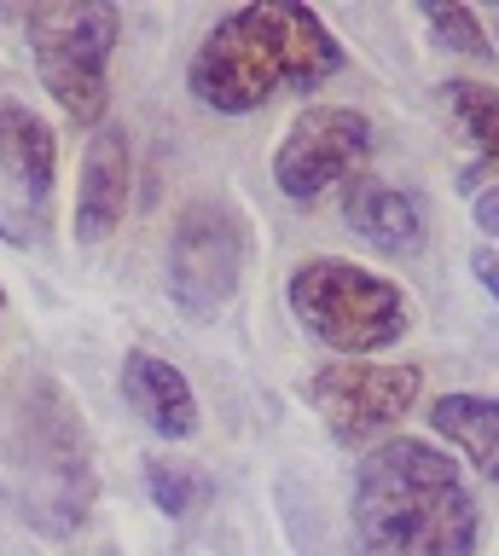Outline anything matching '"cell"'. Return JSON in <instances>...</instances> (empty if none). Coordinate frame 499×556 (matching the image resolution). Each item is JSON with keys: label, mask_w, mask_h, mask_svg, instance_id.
<instances>
[{"label": "cell", "mask_w": 499, "mask_h": 556, "mask_svg": "<svg viewBox=\"0 0 499 556\" xmlns=\"http://www.w3.org/2000/svg\"><path fill=\"white\" fill-rule=\"evenodd\" d=\"M429 429H436L476 476L499 481V400L494 394H441L436 406H429Z\"/></svg>", "instance_id": "7c38bea8"}, {"label": "cell", "mask_w": 499, "mask_h": 556, "mask_svg": "<svg viewBox=\"0 0 499 556\" xmlns=\"http://www.w3.org/2000/svg\"><path fill=\"white\" fill-rule=\"evenodd\" d=\"M123 400L134 406V417H146V429L158 441H192L198 434V394L186 382L180 365H169L151 348H134L123 359Z\"/></svg>", "instance_id": "30bf717a"}, {"label": "cell", "mask_w": 499, "mask_h": 556, "mask_svg": "<svg viewBox=\"0 0 499 556\" xmlns=\"http://www.w3.org/2000/svg\"><path fill=\"white\" fill-rule=\"evenodd\" d=\"M0 180H7L12 203L41 215L59 180V139L29 104H0Z\"/></svg>", "instance_id": "9c48e42d"}, {"label": "cell", "mask_w": 499, "mask_h": 556, "mask_svg": "<svg viewBox=\"0 0 499 556\" xmlns=\"http://www.w3.org/2000/svg\"><path fill=\"white\" fill-rule=\"evenodd\" d=\"M476 220L499 238V191H482V198H476Z\"/></svg>", "instance_id": "e0dca14e"}, {"label": "cell", "mask_w": 499, "mask_h": 556, "mask_svg": "<svg viewBox=\"0 0 499 556\" xmlns=\"http://www.w3.org/2000/svg\"><path fill=\"white\" fill-rule=\"evenodd\" d=\"M285 302L297 313V325L332 354H384L412 330V307L401 285H389L384 273L354 267L342 255H314L290 273Z\"/></svg>", "instance_id": "3957f363"}, {"label": "cell", "mask_w": 499, "mask_h": 556, "mask_svg": "<svg viewBox=\"0 0 499 556\" xmlns=\"http://www.w3.org/2000/svg\"><path fill=\"white\" fill-rule=\"evenodd\" d=\"M342 70L337 35L302 0H250L198 41L186 87L221 116H250L273 93H314Z\"/></svg>", "instance_id": "6da1fadb"}, {"label": "cell", "mask_w": 499, "mask_h": 556, "mask_svg": "<svg viewBox=\"0 0 499 556\" xmlns=\"http://www.w3.org/2000/svg\"><path fill=\"white\" fill-rule=\"evenodd\" d=\"M0 319H7V285H0Z\"/></svg>", "instance_id": "ac0fdd59"}, {"label": "cell", "mask_w": 499, "mask_h": 556, "mask_svg": "<svg viewBox=\"0 0 499 556\" xmlns=\"http://www.w3.org/2000/svg\"><path fill=\"white\" fill-rule=\"evenodd\" d=\"M494 35H499V24H494Z\"/></svg>", "instance_id": "d6986e66"}, {"label": "cell", "mask_w": 499, "mask_h": 556, "mask_svg": "<svg viewBox=\"0 0 499 556\" xmlns=\"http://www.w3.org/2000/svg\"><path fill=\"white\" fill-rule=\"evenodd\" d=\"M476 498L459 464L419 434L372 446L354 476L360 556H476Z\"/></svg>", "instance_id": "7a4b0ae2"}, {"label": "cell", "mask_w": 499, "mask_h": 556, "mask_svg": "<svg viewBox=\"0 0 499 556\" xmlns=\"http://www.w3.org/2000/svg\"><path fill=\"white\" fill-rule=\"evenodd\" d=\"M424 24L436 29V41L441 47H453V52H471V59H488V29H482V17L471 7H424Z\"/></svg>", "instance_id": "9a60e30c"}, {"label": "cell", "mask_w": 499, "mask_h": 556, "mask_svg": "<svg viewBox=\"0 0 499 556\" xmlns=\"http://www.w3.org/2000/svg\"><path fill=\"white\" fill-rule=\"evenodd\" d=\"M342 215H349V226L372 243L377 255H395V261L419 255L424 238H429L424 203L412 198V191H401V186L366 180V174H360V180L342 191Z\"/></svg>", "instance_id": "8fae6325"}, {"label": "cell", "mask_w": 499, "mask_h": 556, "mask_svg": "<svg viewBox=\"0 0 499 556\" xmlns=\"http://www.w3.org/2000/svg\"><path fill=\"white\" fill-rule=\"evenodd\" d=\"M424 394V371L419 365H360V359H337L320 365L308 377V406L325 417V429L342 446H360L372 434H384L389 424L419 406Z\"/></svg>", "instance_id": "52a82bcc"}, {"label": "cell", "mask_w": 499, "mask_h": 556, "mask_svg": "<svg viewBox=\"0 0 499 556\" xmlns=\"http://www.w3.org/2000/svg\"><path fill=\"white\" fill-rule=\"evenodd\" d=\"M441 99H447V116L459 122V134L471 139V151L499 174V93L482 81H447Z\"/></svg>", "instance_id": "4fadbf2b"}, {"label": "cell", "mask_w": 499, "mask_h": 556, "mask_svg": "<svg viewBox=\"0 0 499 556\" xmlns=\"http://www.w3.org/2000/svg\"><path fill=\"white\" fill-rule=\"evenodd\" d=\"M377 151V128L354 104H308L285 128L279 151H273V186L290 203H314L342 180H360V168Z\"/></svg>", "instance_id": "8992f818"}, {"label": "cell", "mask_w": 499, "mask_h": 556, "mask_svg": "<svg viewBox=\"0 0 499 556\" xmlns=\"http://www.w3.org/2000/svg\"><path fill=\"white\" fill-rule=\"evenodd\" d=\"M146 493H151V504H158L163 516H192L210 486H203V476H192L186 464L151 458V464H146Z\"/></svg>", "instance_id": "5bb4252c"}, {"label": "cell", "mask_w": 499, "mask_h": 556, "mask_svg": "<svg viewBox=\"0 0 499 556\" xmlns=\"http://www.w3.org/2000/svg\"><path fill=\"white\" fill-rule=\"evenodd\" d=\"M245 232H250L245 215L221 198H198L175 215L163 278L186 319H215L233 302L238 278H245V250H250Z\"/></svg>", "instance_id": "5b68a950"}, {"label": "cell", "mask_w": 499, "mask_h": 556, "mask_svg": "<svg viewBox=\"0 0 499 556\" xmlns=\"http://www.w3.org/2000/svg\"><path fill=\"white\" fill-rule=\"evenodd\" d=\"M128 174H134V146H128V128H93L88 151H82V180H76V238L82 243H99L111 238L128 215Z\"/></svg>", "instance_id": "ba28073f"}, {"label": "cell", "mask_w": 499, "mask_h": 556, "mask_svg": "<svg viewBox=\"0 0 499 556\" xmlns=\"http://www.w3.org/2000/svg\"><path fill=\"white\" fill-rule=\"evenodd\" d=\"M116 41H123V12L111 0H59L29 12V59L64 122L105 128Z\"/></svg>", "instance_id": "277c9868"}, {"label": "cell", "mask_w": 499, "mask_h": 556, "mask_svg": "<svg viewBox=\"0 0 499 556\" xmlns=\"http://www.w3.org/2000/svg\"><path fill=\"white\" fill-rule=\"evenodd\" d=\"M471 273L482 278V290L499 302V255H494V250H476V255H471Z\"/></svg>", "instance_id": "2e32d148"}]
</instances>
